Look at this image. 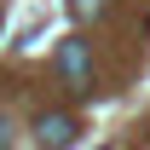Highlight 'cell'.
I'll return each instance as SVG.
<instances>
[{
    "label": "cell",
    "instance_id": "277c9868",
    "mask_svg": "<svg viewBox=\"0 0 150 150\" xmlns=\"http://www.w3.org/2000/svg\"><path fill=\"white\" fill-rule=\"evenodd\" d=\"M6 144H12V127H6V121H0V150H6Z\"/></svg>",
    "mask_w": 150,
    "mask_h": 150
},
{
    "label": "cell",
    "instance_id": "7a4b0ae2",
    "mask_svg": "<svg viewBox=\"0 0 150 150\" xmlns=\"http://www.w3.org/2000/svg\"><path fill=\"white\" fill-rule=\"evenodd\" d=\"M35 139H40V150H69L75 144V115H40Z\"/></svg>",
    "mask_w": 150,
    "mask_h": 150
},
{
    "label": "cell",
    "instance_id": "3957f363",
    "mask_svg": "<svg viewBox=\"0 0 150 150\" xmlns=\"http://www.w3.org/2000/svg\"><path fill=\"white\" fill-rule=\"evenodd\" d=\"M98 12V0H75V18H93Z\"/></svg>",
    "mask_w": 150,
    "mask_h": 150
},
{
    "label": "cell",
    "instance_id": "6da1fadb",
    "mask_svg": "<svg viewBox=\"0 0 150 150\" xmlns=\"http://www.w3.org/2000/svg\"><path fill=\"white\" fill-rule=\"evenodd\" d=\"M58 69L69 75V87L75 93H93V69H87V40H58Z\"/></svg>",
    "mask_w": 150,
    "mask_h": 150
}]
</instances>
